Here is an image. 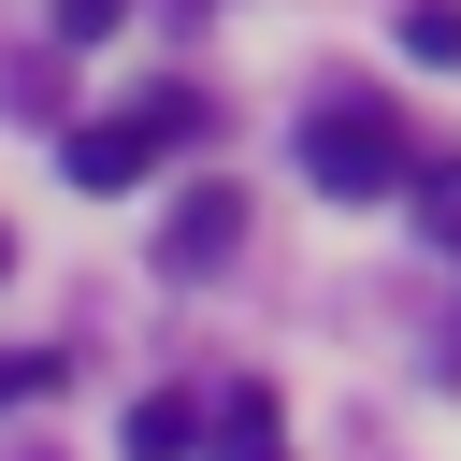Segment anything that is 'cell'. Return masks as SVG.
<instances>
[{
  "label": "cell",
  "instance_id": "cell-2",
  "mask_svg": "<svg viewBox=\"0 0 461 461\" xmlns=\"http://www.w3.org/2000/svg\"><path fill=\"white\" fill-rule=\"evenodd\" d=\"M303 173H317L331 202H375V187H403L418 158H403V115L346 86V101H317V115H303Z\"/></svg>",
  "mask_w": 461,
  "mask_h": 461
},
{
  "label": "cell",
  "instance_id": "cell-5",
  "mask_svg": "<svg viewBox=\"0 0 461 461\" xmlns=\"http://www.w3.org/2000/svg\"><path fill=\"white\" fill-rule=\"evenodd\" d=\"M187 432H202L187 389H144V403H130V461H187Z\"/></svg>",
  "mask_w": 461,
  "mask_h": 461
},
{
  "label": "cell",
  "instance_id": "cell-8",
  "mask_svg": "<svg viewBox=\"0 0 461 461\" xmlns=\"http://www.w3.org/2000/svg\"><path fill=\"white\" fill-rule=\"evenodd\" d=\"M115 14H130V0H58V43H101Z\"/></svg>",
  "mask_w": 461,
  "mask_h": 461
},
{
  "label": "cell",
  "instance_id": "cell-9",
  "mask_svg": "<svg viewBox=\"0 0 461 461\" xmlns=\"http://www.w3.org/2000/svg\"><path fill=\"white\" fill-rule=\"evenodd\" d=\"M0 259H14V230H0Z\"/></svg>",
  "mask_w": 461,
  "mask_h": 461
},
{
  "label": "cell",
  "instance_id": "cell-6",
  "mask_svg": "<svg viewBox=\"0 0 461 461\" xmlns=\"http://www.w3.org/2000/svg\"><path fill=\"white\" fill-rule=\"evenodd\" d=\"M403 58L418 72H461V0H403Z\"/></svg>",
  "mask_w": 461,
  "mask_h": 461
},
{
  "label": "cell",
  "instance_id": "cell-3",
  "mask_svg": "<svg viewBox=\"0 0 461 461\" xmlns=\"http://www.w3.org/2000/svg\"><path fill=\"white\" fill-rule=\"evenodd\" d=\"M187 447H216V461H288V403L259 389V375H230L216 403H202V432Z\"/></svg>",
  "mask_w": 461,
  "mask_h": 461
},
{
  "label": "cell",
  "instance_id": "cell-7",
  "mask_svg": "<svg viewBox=\"0 0 461 461\" xmlns=\"http://www.w3.org/2000/svg\"><path fill=\"white\" fill-rule=\"evenodd\" d=\"M58 375H72V360H43V346H14V360H0V418H14V403H58Z\"/></svg>",
  "mask_w": 461,
  "mask_h": 461
},
{
  "label": "cell",
  "instance_id": "cell-4",
  "mask_svg": "<svg viewBox=\"0 0 461 461\" xmlns=\"http://www.w3.org/2000/svg\"><path fill=\"white\" fill-rule=\"evenodd\" d=\"M230 245H245V187H187L173 230H158V274H216Z\"/></svg>",
  "mask_w": 461,
  "mask_h": 461
},
{
  "label": "cell",
  "instance_id": "cell-1",
  "mask_svg": "<svg viewBox=\"0 0 461 461\" xmlns=\"http://www.w3.org/2000/svg\"><path fill=\"white\" fill-rule=\"evenodd\" d=\"M173 144H202V101H187V86H144V101L86 115V130L58 144V173H72V187H144Z\"/></svg>",
  "mask_w": 461,
  "mask_h": 461
}]
</instances>
